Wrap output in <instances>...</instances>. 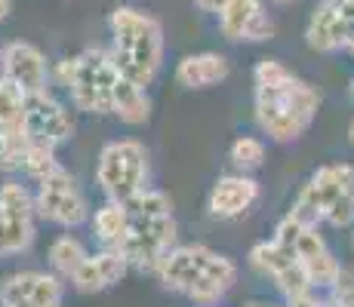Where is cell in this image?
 I'll list each match as a JSON object with an SVG mask.
<instances>
[{
    "mask_svg": "<svg viewBox=\"0 0 354 307\" xmlns=\"http://www.w3.org/2000/svg\"><path fill=\"white\" fill-rule=\"evenodd\" d=\"M324 95L315 83L299 77L287 61L265 56L253 68V117L262 135L274 145L299 141L321 114Z\"/></svg>",
    "mask_w": 354,
    "mask_h": 307,
    "instance_id": "6da1fadb",
    "label": "cell"
},
{
    "mask_svg": "<svg viewBox=\"0 0 354 307\" xmlns=\"http://www.w3.org/2000/svg\"><path fill=\"white\" fill-rule=\"evenodd\" d=\"M234 258L203 243H176L154 270L163 292L185 298L192 307H219L237 283Z\"/></svg>",
    "mask_w": 354,
    "mask_h": 307,
    "instance_id": "7a4b0ae2",
    "label": "cell"
},
{
    "mask_svg": "<svg viewBox=\"0 0 354 307\" xmlns=\"http://www.w3.org/2000/svg\"><path fill=\"white\" fill-rule=\"evenodd\" d=\"M111 28V52L120 74L136 86L148 90L163 71V28L145 10L118 6L108 19Z\"/></svg>",
    "mask_w": 354,
    "mask_h": 307,
    "instance_id": "3957f363",
    "label": "cell"
},
{
    "mask_svg": "<svg viewBox=\"0 0 354 307\" xmlns=\"http://www.w3.org/2000/svg\"><path fill=\"white\" fill-rule=\"evenodd\" d=\"M127 206H129V215H133V230H129V240L120 252L127 255L133 270L154 274L158 264L163 261V255L179 240L173 200H169L167 190L148 184L145 190L129 197Z\"/></svg>",
    "mask_w": 354,
    "mask_h": 307,
    "instance_id": "277c9868",
    "label": "cell"
},
{
    "mask_svg": "<svg viewBox=\"0 0 354 307\" xmlns=\"http://www.w3.org/2000/svg\"><path fill=\"white\" fill-rule=\"evenodd\" d=\"M124 77L114 61V52L105 46H90L74 56H65L53 68V80L68 95L74 111L90 117H108L114 105V86Z\"/></svg>",
    "mask_w": 354,
    "mask_h": 307,
    "instance_id": "5b68a950",
    "label": "cell"
},
{
    "mask_svg": "<svg viewBox=\"0 0 354 307\" xmlns=\"http://www.w3.org/2000/svg\"><path fill=\"white\" fill-rule=\"evenodd\" d=\"M96 188L105 200H129L151 181V151L139 139H114L96 157Z\"/></svg>",
    "mask_w": 354,
    "mask_h": 307,
    "instance_id": "8992f818",
    "label": "cell"
},
{
    "mask_svg": "<svg viewBox=\"0 0 354 307\" xmlns=\"http://www.w3.org/2000/svg\"><path fill=\"white\" fill-rule=\"evenodd\" d=\"M34 203H37L40 221L56 224L62 230H74L90 224L93 206L86 200V190L80 188L77 175L71 169L59 166L53 175L34 184Z\"/></svg>",
    "mask_w": 354,
    "mask_h": 307,
    "instance_id": "52a82bcc",
    "label": "cell"
},
{
    "mask_svg": "<svg viewBox=\"0 0 354 307\" xmlns=\"http://www.w3.org/2000/svg\"><path fill=\"white\" fill-rule=\"evenodd\" d=\"M247 268L253 270L256 277L268 279V283L281 292L283 301H296V298H305L308 292L317 289V286L311 283L308 270H305L302 261H299L296 249H292L290 243L277 240V237L259 240V243L250 246Z\"/></svg>",
    "mask_w": 354,
    "mask_h": 307,
    "instance_id": "ba28073f",
    "label": "cell"
},
{
    "mask_svg": "<svg viewBox=\"0 0 354 307\" xmlns=\"http://www.w3.org/2000/svg\"><path fill=\"white\" fill-rule=\"evenodd\" d=\"M351 190H354V163H345V160L326 163V166L315 169L308 175V181L299 188L296 200L290 203L287 212L292 218H299L302 224L324 228V218L333 209V203L342 200Z\"/></svg>",
    "mask_w": 354,
    "mask_h": 307,
    "instance_id": "9c48e42d",
    "label": "cell"
},
{
    "mask_svg": "<svg viewBox=\"0 0 354 307\" xmlns=\"http://www.w3.org/2000/svg\"><path fill=\"white\" fill-rule=\"evenodd\" d=\"M37 218L34 190L16 179L0 184V258H16L31 249L37 237Z\"/></svg>",
    "mask_w": 354,
    "mask_h": 307,
    "instance_id": "30bf717a",
    "label": "cell"
},
{
    "mask_svg": "<svg viewBox=\"0 0 354 307\" xmlns=\"http://www.w3.org/2000/svg\"><path fill=\"white\" fill-rule=\"evenodd\" d=\"M71 108H74L71 101L59 99L53 86H46V90L34 95H25V120H28L31 135L53 141L56 148L68 145L74 139V132H77V120H74Z\"/></svg>",
    "mask_w": 354,
    "mask_h": 307,
    "instance_id": "8fae6325",
    "label": "cell"
},
{
    "mask_svg": "<svg viewBox=\"0 0 354 307\" xmlns=\"http://www.w3.org/2000/svg\"><path fill=\"white\" fill-rule=\"evenodd\" d=\"M65 279L46 270H12L0 279V307H62Z\"/></svg>",
    "mask_w": 354,
    "mask_h": 307,
    "instance_id": "7c38bea8",
    "label": "cell"
},
{
    "mask_svg": "<svg viewBox=\"0 0 354 307\" xmlns=\"http://www.w3.org/2000/svg\"><path fill=\"white\" fill-rule=\"evenodd\" d=\"M259 194H262V184L256 181V175L234 169V172L219 175L213 181V188L207 194V212L216 221H234V218H243L256 206Z\"/></svg>",
    "mask_w": 354,
    "mask_h": 307,
    "instance_id": "4fadbf2b",
    "label": "cell"
},
{
    "mask_svg": "<svg viewBox=\"0 0 354 307\" xmlns=\"http://www.w3.org/2000/svg\"><path fill=\"white\" fill-rule=\"evenodd\" d=\"M0 74L25 95L46 90L53 80V68L46 65V56L28 40H12L0 50Z\"/></svg>",
    "mask_w": 354,
    "mask_h": 307,
    "instance_id": "5bb4252c",
    "label": "cell"
},
{
    "mask_svg": "<svg viewBox=\"0 0 354 307\" xmlns=\"http://www.w3.org/2000/svg\"><path fill=\"white\" fill-rule=\"evenodd\" d=\"M219 31L231 43H265L274 37V22L262 0H228L219 10Z\"/></svg>",
    "mask_w": 354,
    "mask_h": 307,
    "instance_id": "9a60e30c",
    "label": "cell"
},
{
    "mask_svg": "<svg viewBox=\"0 0 354 307\" xmlns=\"http://www.w3.org/2000/svg\"><path fill=\"white\" fill-rule=\"evenodd\" d=\"M129 261L124 252L118 249H99L86 255V261L80 264V270L71 277V286L84 295H99V292H108L114 286H120L129 274Z\"/></svg>",
    "mask_w": 354,
    "mask_h": 307,
    "instance_id": "2e32d148",
    "label": "cell"
},
{
    "mask_svg": "<svg viewBox=\"0 0 354 307\" xmlns=\"http://www.w3.org/2000/svg\"><path fill=\"white\" fill-rule=\"evenodd\" d=\"M292 249H296L302 268L308 270L311 283H315L317 289H330V283L339 277V270H342V261H339L336 252L330 249V243H326V237L321 234V228H317V224L302 228L299 237L292 240Z\"/></svg>",
    "mask_w": 354,
    "mask_h": 307,
    "instance_id": "e0dca14e",
    "label": "cell"
},
{
    "mask_svg": "<svg viewBox=\"0 0 354 307\" xmlns=\"http://www.w3.org/2000/svg\"><path fill=\"white\" fill-rule=\"evenodd\" d=\"M305 43L315 52L333 56V52H345L348 46V22L342 16V3L339 0H321L315 6L305 28Z\"/></svg>",
    "mask_w": 354,
    "mask_h": 307,
    "instance_id": "ac0fdd59",
    "label": "cell"
},
{
    "mask_svg": "<svg viewBox=\"0 0 354 307\" xmlns=\"http://www.w3.org/2000/svg\"><path fill=\"white\" fill-rule=\"evenodd\" d=\"M231 77V61L222 52L203 50L182 56L173 68V80L188 92H201V90H213V86L225 83Z\"/></svg>",
    "mask_w": 354,
    "mask_h": 307,
    "instance_id": "d6986e66",
    "label": "cell"
},
{
    "mask_svg": "<svg viewBox=\"0 0 354 307\" xmlns=\"http://www.w3.org/2000/svg\"><path fill=\"white\" fill-rule=\"evenodd\" d=\"M90 230L93 240L102 249H124L129 240V230H133V215H129L127 200H105L102 206L93 209L90 215Z\"/></svg>",
    "mask_w": 354,
    "mask_h": 307,
    "instance_id": "ffe728a7",
    "label": "cell"
},
{
    "mask_svg": "<svg viewBox=\"0 0 354 307\" xmlns=\"http://www.w3.org/2000/svg\"><path fill=\"white\" fill-rule=\"evenodd\" d=\"M111 117H118L124 126H145L148 117H151V99H148V90L136 86L133 80L120 77L118 86H114Z\"/></svg>",
    "mask_w": 354,
    "mask_h": 307,
    "instance_id": "44dd1931",
    "label": "cell"
},
{
    "mask_svg": "<svg viewBox=\"0 0 354 307\" xmlns=\"http://www.w3.org/2000/svg\"><path fill=\"white\" fill-rule=\"evenodd\" d=\"M86 255H90V249L84 246V240H77V237L68 230V234H59L56 240L46 246V268L62 277L65 283H71V277L80 270Z\"/></svg>",
    "mask_w": 354,
    "mask_h": 307,
    "instance_id": "7402d4cb",
    "label": "cell"
},
{
    "mask_svg": "<svg viewBox=\"0 0 354 307\" xmlns=\"http://www.w3.org/2000/svg\"><path fill=\"white\" fill-rule=\"evenodd\" d=\"M31 139L34 135L28 129V120L0 129V172H6V175L22 172V160H25V151H28Z\"/></svg>",
    "mask_w": 354,
    "mask_h": 307,
    "instance_id": "603a6c76",
    "label": "cell"
},
{
    "mask_svg": "<svg viewBox=\"0 0 354 307\" xmlns=\"http://www.w3.org/2000/svg\"><path fill=\"white\" fill-rule=\"evenodd\" d=\"M62 166V160H59V148L53 145V141H44V139H31L28 151H25V160H22V172L28 181L37 184L40 179H46V175H53L56 169Z\"/></svg>",
    "mask_w": 354,
    "mask_h": 307,
    "instance_id": "cb8c5ba5",
    "label": "cell"
},
{
    "mask_svg": "<svg viewBox=\"0 0 354 307\" xmlns=\"http://www.w3.org/2000/svg\"><path fill=\"white\" fill-rule=\"evenodd\" d=\"M265 157H268V145L259 135H237L228 145V163L237 172H256V169H262Z\"/></svg>",
    "mask_w": 354,
    "mask_h": 307,
    "instance_id": "d4e9b609",
    "label": "cell"
},
{
    "mask_svg": "<svg viewBox=\"0 0 354 307\" xmlns=\"http://www.w3.org/2000/svg\"><path fill=\"white\" fill-rule=\"evenodd\" d=\"M25 120V92L0 74V129Z\"/></svg>",
    "mask_w": 354,
    "mask_h": 307,
    "instance_id": "484cf974",
    "label": "cell"
},
{
    "mask_svg": "<svg viewBox=\"0 0 354 307\" xmlns=\"http://www.w3.org/2000/svg\"><path fill=\"white\" fill-rule=\"evenodd\" d=\"M324 295L333 307H354V268L342 264L339 277L330 283V289H324Z\"/></svg>",
    "mask_w": 354,
    "mask_h": 307,
    "instance_id": "4316f807",
    "label": "cell"
},
{
    "mask_svg": "<svg viewBox=\"0 0 354 307\" xmlns=\"http://www.w3.org/2000/svg\"><path fill=\"white\" fill-rule=\"evenodd\" d=\"M225 3H228V0H194V6H197L201 12H216V16H219V10H222Z\"/></svg>",
    "mask_w": 354,
    "mask_h": 307,
    "instance_id": "83f0119b",
    "label": "cell"
},
{
    "mask_svg": "<svg viewBox=\"0 0 354 307\" xmlns=\"http://www.w3.org/2000/svg\"><path fill=\"white\" fill-rule=\"evenodd\" d=\"M10 12H12V0H0V22L10 19Z\"/></svg>",
    "mask_w": 354,
    "mask_h": 307,
    "instance_id": "f1b7e54d",
    "label": "cell"
},
{
    "mask_svg": "<svg viewBox=\"0 0 354 307\" xmlns=\"http://www.w3.org/2000/svg\"><path fill=\"white\" fill-rule=\"evenodd\" d=\"M243 307H287V301H281V304H274V301H247Z\"/></svg>",
    "mask_w": 354,
    "mask_h": 307,
    "instance_id": "f546056e",
    "label": "cell"
},
{
    "mask_svg": "<svg viewBox=\"0 0 354 307\" xmlns=\"http://www.w3.org/2000/svg\"><path fill=\"white\" fill-rule=\"evenodd\" d=\"M348 141H351V148H354V120L348 123Z\"/></svg>",
    "mask_w": 354,
    "mask_h": 307,
    "instance_id": "4dcf8cb0",
    "label": "cell"
},
{
    "mask_svg": "<svg viewBox=\"0 0 354 307\" xmlns=\"http://www.w3.org/2000/svg\"><path fill=\"white\" fill-rule=\"evenodd\" d=\"M274 3H292V0H274Z\"/></svg>",
    "mask_w": 354,
    "mask_h": 307,
    "instance_id": "1f68e13d",
    "label": "cell"
},
{
    "mask_svg": "<svg viewBox=\"0 0 354 307\" xmlns=\"http://www.w3.org/2000/svg\"><path fill=\"white\" fill-rule=\"evenodd\" d=\"M351 249H354V228H351Z\"/></svg>",
    "mask_w": 354,
    "mask_h": 307,
    "instance_id": "d6a6232c",
    "label": "cell"
},
{
    "mask_svg": "<svg viewBox=\"0 0 354 307\" xmlns=\"http://www.w3.org/2000/svg\"><path fill=\"white\" fill-rule=\"evenodd\" d=\"M351 99H354V80H351Z\"/></svg>",
    "mask_w": 354,
    "mask_h": 307,
    "instance_id": "836d02e7",
    "label": "cell"
},
{
    "mask_svg": "<svg viewBox=\"0 0 354 307\" xmlns=\"http://www.w3.org/2000/svg\"><path fill=\"white\" fill-rule=\"evenodd\" d=\"M330 307H333V304H330Z\"/></svg>",
    "mask_w": 354,
    "mask_h": 307,
    "instance_id": "e575fe53",
    "label": "cell"
}]
</instances>
